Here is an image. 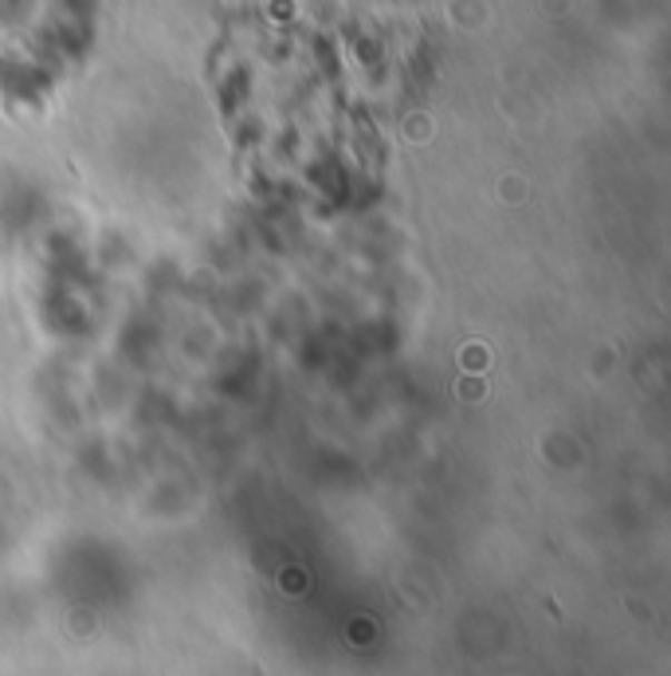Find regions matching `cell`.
Segmentation results:
<instances>
[{
	"label": "cell",
	"instance_id": "6da1fadb",
	"mask_svg": "<svg viewBox=\"0 0 671 676\" xmlns=\"http://www.w3.org/2000/svg\"><path fill=\"white\" fill-rule=\"evenodd\" d=\"M224 95L244 154L272 189L342 200L365 182L357 123L342 110L323 67L298 48L272 56L267 71L240 63Z\"/></svg>",
	"mask_w": 671,
	"mask_h": 676
}]
</instances>
